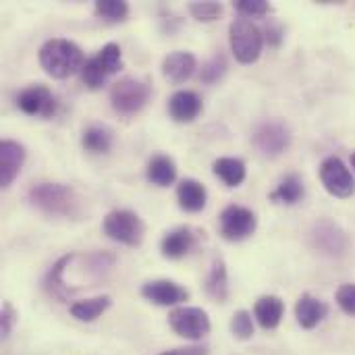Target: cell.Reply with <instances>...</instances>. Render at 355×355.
<instances>
[{
	"label": "cell",
	"instance_id": "1",
	"mask_svg": "<svg viewBox=\"0 0 355 355\" xmlns=\"http://www.w3.org/2000/svg\"><path fill=\"white\" fill-rule=\"evenodd\" d=\"M27 200L48 216L77 218L81 214V200L77 191L62 183H37L29 189Z\"/></svg>",
	"mask_w": 355,
	"mask_h": 355
},
{
	"label": "cell",
	"instance_id": "35",
	"mask_svg": "<svg viewBox=\"0 0 355 355\" xmlns=\"http://www.w3.org/2000/svg\"><path fill=\"white\" fill-rule=\"evenodd\" d=\"M160 355H208V347H202V345H193V347H177V349H171V352H164Z\"/></svg>",
	"mask_w": 355,
	"mask_h": 355
},
{
	"label": "cell",
	"instance_id": "17",
	"mask_svg": "<svg viewBox=\"0 0 355 355\" xmlns=\"http://www.w3.org/2000/svg\"><path fill=\"white\" fill-rule=\"evenodd\" d=\"M202 112V98L191 89H179L168 100V114L177 123H191Z\"/></svg>",
	"mask_w": 355,
	"mask_h": 355
},
{
	"label": "cell",
	"instance_id": "25",
	"mask_svg": "<svg viewBox=\"0 0 355 355\" xmlns=\"http://www.w3.org/2000/svg\"><path fill=\"white\" fill-rule=\"evenodd\" d=\"M81 146L92 154H106L112 148V131L104 125H89L81 135Z\"/></svg>",
	"mask_w": 355,
	"mask_h": 355
},
{
	"label": "cell",
	"instance_id": "15",
	"mask_svg": "<svg viewBox=\"0 0 355 355\" xmlns=\"http://www.w3.org/2000/svg\"><path fill=\"white\" fill-rule=\"evenodd\" d=\"M25 162V148L12 139H4L0 144V185L6 189L21 173Z\"/></svg>",
	"mask_w": 355,
	"mask_h": 355
},
{
	"label": "cell",
	"instance_id": "3",
	"mask_svg": "<svg viewBox=\"0 0 355 355\" xmlns=\"http://www.w3.org/2000/svg\"><path fill=\"white\" fill-rule=\"evenodd\" d=\"M152 87L148 81L137 77H123L112 83L110 87V104L112 110L121 116L137 114L150 100Z\"/></svg>",
	"mask_w": 355,
	"mask_h": 355
},
{
	"label": "cell",
	"instance_id": "7",
	"mask_svg": "<svg viewBox=\"0 0 355 355\" xmlns=\"http://www.w3.org/2000/svg\"><path fill=\"white\" fill-rule=\"evenodd\" d=\"M168 324L179 337L189 341H200L210 333V318L202 308H175L168 314Z\"/></svg>",
	"mask_w": 355,
	"mask_h": 355
},
{
	"label": "cell",
	"instance_id": "9",
	"mask_svg": "<svg viewBox=\"0 0 355 355\" xmlns=\"http://www.w3.org/2000/svg\"><path fill=\"white\" fill-rule=\"evenodd\" d=\"M256 227H258V218L245 206L231 204L220 214V235L227 241H243L256 233Z\"/></svg>",
	"mask_w": 355,
	"mask_h": 355
},
{
	"label": "cell",
	"instance_id": "21",
	"mask_svg": "<svg viewBox=\"0 0 355 355\" xmlns=\"http://www.w3.org/2000/svg\"><path fill=\"white\" fill-rule=\"evenodd\" d=\"M146 177L152 185L158 187H168L175 183L177 179V166L175 160L166 154H156L154 158H150L148 168H146Z\"/></svg>",
	"mask_w": 355,
	"mask_h": 355
},
{
	"label": "cell",
	"instance_id": "11",
	"mask_svg": "<svg viewBox=\"0 0 355 355\" xmlns=\"http://www.w3.org/2000/svg\"><path fill=\"white\" fill-rule=\"evenodd\" d=\"M17 106L29 114V116H42V119H50L56 112V98L54 94L37 83V85H29L25 87L19 96H17Z\"/></svg>",
	"mask_w": 355,
	"mask_h": 355
},
{
	"label": "cell",
	"instance_id": "13",
	"mask_svg": "<svg viewBox=\"0 0 355 355\" xmlns=\"http://www.w3.org/2000/svg\"><path fill=\"white\" fill-rule=\"evenodd\" d=\"M200 233L191 227H177L168 231L160 241V252L168 260H181L185 258L196 245H198Z\"/></svg>",
	"mask_w": 355,
	"mask_h": 355
},
{
	"label": "cell",
	"instance_id": "10",
	"mask_svg": "<svg viewBox=\"0 0 355 355\" xmlns=\"http://www.w3.org/2000/svg\"><path fill=\"white\" fill-rule=\"evenodd\" d=\"M320 181L335 198H349L355 191L354 175L339 156H329L320 164Z\"/></svg>",
	"mask_w": 355,
	"mask_h": 355
},
{
	"label": "cell",
	"instance_id": "31",
	"mask_svg": "<svg viewBox=\"0 0 355 355\" xmlns=\"http://www.w3.org/2000/svg\"><path fill=\"white\" fill-rule=\"evenodd\" d=\"M235 8L243 15V17H264L270 12V4L266 0H237Z\"/></svg>",
	"mask_w": 355,
	"mask_h": 355
},
{
	"label": "cell",
	"instance_id": "8",
	"mask_svg": "<svg viewBox=\"0 0 355 355\" xmlns=\"http://www.w3.org/2000/svg\"><path fill=\"white\" fill-rule=\"evenodd\" d=\"M252 141L262 156H279L291 144V131L283 121H264L256 127Z\"/></svg>",
	"mask_w": 355,
	"mask_h": 355
},
{
	"label": "cell",
	"instance_id": "32",
	"mask_svg": "<svg viewBox=\"0 0 355 355\" xmlns=\"http://www.w3.org/2000/svg\"><path fill=\"white\" fill-rule=\"evenodd\" d=\"M337 304L339 308L345 312V314H352L355 316V285H341L339 291H337Z\"/></svg>",
	"mask_w": 355,
	"mask_h": 355
},
{
	"label": "cell",
	"instance_id": "18",
	"mask_svg": "<svg viewBox=\"0 0 355 355\" xmlns=\"http://www.w3.org/2000/svg\"><path fill=\"white\" fill-rule=\"evenodd\" d=\"M329 314V308L324 302H320L318 297L310 295V293H304L300 300H297V306H295V318L300 322V327L304 329H314L318 327Z\"/></svg>",
	"mask_w": 355,
	"mask_h": 355
},
{
	"label": "cell",
	"instance_id": "34",
	"mask_svg": "<svg viewBox=\"0 0 355 355\" xmlns=\"http://www.w3.org/2000/svg\"><path fill=\"white\" fill-rule=\"evenodd\" d=\"M266 40H268V44L270 46H281V42H283V27H281V23H277V21H268V25H266Z\"/></svg>",
	"mask_w": 355,
	"mask_h": 355
},
{
	"label": "cell",
	"instance_id": "20",
	"mask_svg": "<svg viewBox=\"0 0 355 355\" xmlns=\"http://www.w3.org/2000/svg\"><path fill=\"white\" fill-rule=\"evenodd\" d=\"M283 312H285V304L277 295H264L254 306V316H256L258 324L266 331H272L281 324Z\"/></svg>",
	"mask_w": 355,
	"mask_h": 355
},
{
	"label": "cell",
	"instance_id": "19",
	"mask_svg": "<svg viewBox=\"0 0 355 355\" xmlns=\"http://www.w3.org/2000/svg\"><path fill=\"white\" fill-rule=\"evenodd\" d=\"M177 200H179V206L185 210V212H200L206 208V202H208V191L206 187L196 181V179H183L177 187Z\"/></svg>",
	"mask_w": 355,
	"mask_h": 355
},
{
	"label": "cell",
	"instance_id": "24",
	"mask_svg": "<svg viewBox=\"0 0 355 355\" xmlns=\"http://www.w3.org/2000/svg\"><path fill=\"white\" fill-rule=\"evenodd\" d=\"M212 171L227 187H237L245 181V164L239 158H218L214 160Z\"/></svg>",
	"mask_w": 355,
	"mask_h": 355
},
{
	"label": "cell",
	"instance_id": "12",
	"mask_svg": "<svg viewBox=\"0 0 355 355\" xmlns=\"http://www.w3.org/2000/svg\"><path fill=\"white\" fill-rule=\"evenodd\" d=\"M310 239H312V245L327 256H343L349 245L345 231L331 220H320L318 225H314Z\"/></svg>",
	"mask_w": 355,
	"mask_h": 355
},
{
	"label": "cell",
	"instance_id": "5",
	"mask_svg": "<svg viewBox=\"0 0 355 355\" xmlns=\"http://www.w3.org/2000/svg\"><path fill=\"white\" fill-rule=\"evenodd\" d=\"M123 67V52L119 44H106L98 54L85 60L81 69V81L89 89H100L110 75H114Z\"/></svg>",
	"mask_w": 355,
	"mask_h": 355
},
{
	"label": "cell",
	"instance_id": "27",
	"mask_svg": "<svg viewBox=\"0 0 355 355\" xmlns=\"http://www.w3.org/2000/svg\"><path fill=\"white\" fill-rule=\"evenodd\" d=\"M94 12H96V17H100L108 23H119V21L127 19L129 4L123 0H98L94 4Z\"/></svg>",
	"mask_w": 355,
	"mask_h": 355
},
{
	"label": "cell",
	"instance_id": "2",
	"mask_svg": "<svg viewBox=\"0 0 355 355\" xmlns=\"http://www.w3.org/2000/svg\"><path fill=\"white\" fill-rule=\"evenodd\" d=\"M40 64L54 79H67L83 69L85 58L81 48L62 37H52L40 48Z\"/></svg>",
	"mask_w": 355,
	"mask_h": 355
},
{
	"label": "cell",
	"instance_id": "14",
	"mask_svg": "<svg viewBox=\"0 0 355 355\" xmlns=\"http://www.w3.org/2000/svg\"><path fill=\"white\" fill-rule=\"evenodd\" d=\"M141 295L156 306H179V304L187 302V297H189L187 289H183L181 285L166 281V279L148 281L141 287Z\"/></svg>",
	"mask_w": 355,
	"mask_h": 355
},
{
	"label": "cell",
	"instance_id": "28",
	"mask_svg": "<svg viewBox=\"0 0 355 355\" xmlns=\"http://www.w3.org/2000/svg\"><path fill=\"white\" fill-rule=\"evenodd\" d=\"M229 64H227V58L225 54H214L206 64H202V71H200V81L206 83V85H214L225 73H227Z\"/></svg>",
	"mask_w": 355,
	"mask_h": 355
},
{
	"label": "cell",
	"instance_id": "4",
	"mask_svg": "<svg viewBox=\"0 0 355 355\" xmlns=\"http://www.w3.org/2000/svg\"><path fill=\"white\" fill-rule=\"evenodd\" d=\"M231 50L243 64H252L260 58L264 46V33L252 19H235L229 27Z\"/></svg>",
	"mask_w": 355,
	"mask_h": 355
},
{
	"label": "cell",
	"instance_id": "36",
	"mask_svg": "<svg viewBox=\"0 0 355 355\" xmlns=\"http://www.w3.org/2000/svg\"><path fill=\"white\" fill-rule=\"evenodd\" d=\"M352 166H354V168H355V152H354V154H352Z\"/></svg>",
	"mask_w": 355,
	"mask_h": 355
},
{
	"label": "cell",
	"instance_id": "16",
	"mask_svg": "<svg viewBox=\"0 0 355 355\" xmlns=\"http://www.w3.org/2000/svg\"><path fill=\"white\" fill-rule=\"evenodd\" d=\"M196 67H198V62L191 52L177 50V52H171L162 60V75L168 83L181 85L196 73Z\"/></svg>",
	"mask_w": 355,
	"mask_h": 355
},
{
	"label": "cell",
	"instance_id": "6",
	"mask_svg": "<svg viewBox=\"0 0 355 355\" xmlns=\"http://www.w3.org/2000/svg\"><path fill=\"white\" fill-rule=\"evenodd\" d=\"M102 231L108 239L123 243V245H129V248H137L146 235L144 220L131 210H112L104 218Z\"/></svg>",
	"mask_w": 355,
	"mask_h": 355
},
{
	"label": "cell",
	"instance_id": "33",
	"mask_svg": "<svg viewBox=\"0 0 355 355\" xmlns=\"http://www.w3.org/2000/svg\"><path fill=\"white\" fill-rule=\"evenodd\" d=\"M15 324H17V312H15V308L8 302H4L2 304V312H0V333H2V339H6L12 333Z\"/></svg>",
	"mask_w": 355,
	"mask_h": 355
},
{
	"label": "cell",
	"instance_id": "30",
	"mask_svg": "<svg viewBox=\"0 0 355 355\" xmlns=\"http://www.w3.org/2000/svg\"><path fill=\"white\" fill-rule=\"evenodd\" d=\"M223 4L220 2H191L189 4V12L198 19V21H204V23H210V21H216L220 15H223Z\"/></svg>",
	"mask_w": 355,
	"mask_h": 355
},
{
	"label": "cell",
	"instance_id": "23",
	"mask_svg": "<svg viewBox=\"0 0 355 355\" xmlns=\"http://www.w3.org/2000/svg\"><path fill=\"white\" fill-rule=\"evenodd\" d=\"M112 300L108 295H98L92 300H83L71 306V316L79 322H94L98 320L108 308H110Z\"/></svg>",
	"mask_w": 355,
	"mask_h": 355
},
{
	"label": "cell",
	"instance_id": "26",
	"mask_svg": "<svg viewBox=\"0 0 355 355\" xmlns=\"http://www.w3.org/2000/svg\"><path fill=\"white\" fill-rule=\"evenodd\" d=\"M306 193V187H304V181L297 177V175H287L279 187L270 193V200L272 202H281V204H287V206H293L297 204Z\"/></svg>",
	"mask_w": 355,
	"mask_h": 355
},
{
	"label": "cell",
	"instance_id": "22",
	"mask_svg": "<svg viewBox=\"0 0 355 355\" xmlns=\"http://www.w3.org/2000/svg\"><path fill=\"white\" fill-rule=\"evenodd\" d=\"M206 293L214 302H225L229 297V277H227V266L223 258H214L212 268L206 279Z\"/></svg>",
	"mask_w": 355,
	"mask_h": 355
},
{
	"label": "cell",
	"instance_id": "29",
	"mask_svg": "<svg viewBox=\"0 0 355 355\" xmlns=\"http://www.w3.org/2000/svg\"><path fill=\"white\" fill-rule=\"evenodd\" d=\"M231 331L237 339L241 341H248L254 337V320H252V314L245 312V310H239L233 314V320H231Z\"/></svg>",
	"mask_w": 355,
	"mask_h": 355
}]
</instances>
